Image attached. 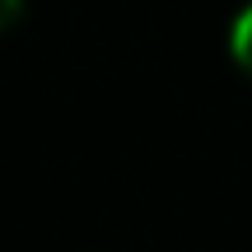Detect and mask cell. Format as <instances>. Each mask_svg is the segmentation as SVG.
<instances>
[{
    "mask_svg": "<svg viewBox=\"0 0 252 252\" xmlns=\"http://www.w3.org/2000/svg\"><path fill=\"white\" fill-rule=\"evenodd\" d=\"M229 56H234V65L252 80V0L234 14V24H229Z\"/></svg>",
    "mask_w": 252,
    "mask_h": 252,
    "instance_id": "6da1fadb",
    "label": "cell"
},
{
    "mask_svg": "<svg viewBox=\"0 0 252 252\" xmlns=\"http://www.w3.org/2000/svg\"><path fill=\"white\" fill-rule=\"evenodd\" d=\"M19 19H24V0H0V33L14 28Z\"/></svg>",
    "mask_w": 252,
    "mask_h": 252,
    "instance_id": "7a4b0ae2",
    "label": "cell"
}]
</instances>
